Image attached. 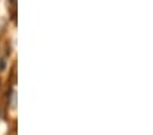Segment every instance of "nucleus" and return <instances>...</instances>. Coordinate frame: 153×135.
<instances>
[{"mask_svg":"<svg viewBox=\"0 0 153 135\" xmlns=\"http://www.w3.org/2000/svg\"><path fill=\"white\" fill-rule=\"evenodd\" d=\"M13 108H15V93H13Z\"/></svg>","mask_w":153,"mask_h":135,"instance_id":"f257e3e1","label":"nucleus"},{"mask_svg":"<svg viewBox=\"0 0 153 135\" xmlns=\"http://www.w3.org/2000/svg\"><path fill=\"white\" fill-rule=\"evenodd\" d=\"M11 3H13V6L15 7V6H17V0H11Z\"/></svg>","mask_w":153,"mask_h":135,"instance_id":"f03ea898","label":"nucleus"}]
</instances>
